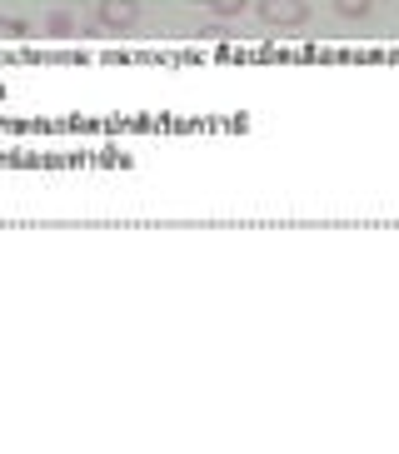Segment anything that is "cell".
Returning <instances> with one entry per match:
<instances>
[{
    "label": "cell",
    "instance_id": "obj_1",
    "mask_svg": "<svg viewBox=\"0 0 399 454\" xmlns=\"http://www.w3.org/2000/svg\"><path fill=\"white\" fill-rule=\"evenodd\" d=\"M254 11L265 15L270 26L294 30V26H305L309 20V0H254Z\"/></svg>",
    "mask_w": 399,
    "mask_h": 454
},
{
    "label": "cell",
    "instance_id": "obj_2",
    "mask_svg": "<svg viewBox=\"0 0 399 454\" xmlns=\"http://www.w3.org/2000/svg\"><path fill=\"white\" fill-rule=\"evenodd\" d=\"M95 20H100L106 30H130L135 20H140V0H100Z\"/></svg>",
    "mask_w": 399,
    "mask_h": 454
},
{
    "label": "cell",
    "instance_id": "obj_3",
    "mask_svg": "<svg viewBox=\"0 0 399 454\" xmlns=\"http://www.w3.org/2000/svg\"><path fill=\"white\" fill-rule=\"evenodd\" d=\"M330 5L345 15V20H364V15L374 11V0H330Z\"/></svg>",
    "mask_w": 399,
    "mask_h": 454
},
{
    "label": "cell",
    "instance_id": "obj_4",
    "mask_svg": "<svg viewBox=\"0 0 399 454\" xmlns=\"http://www.w3.org/2000/svg\"><path fill=\"white\" fill-rule=\"evenodd\" d=\"M210 11L220 15V20H239V15L250 11V0H210Z\"/></svg>",
    "mask_w": 399,
    "mask_h": 454
},
{
    "label": "cell",
    "instance_id": "obj_5",
    "mask_svg": "<svg viewBox=\"0 0 399 454\" xmlns=\"http://www.w3.org/2000/svg\"><path fill=\"white\" fill-rule=\"evenodd\" d=\"M26 20H0V35H26Z\"/></svg>",
    "mask_w": 399,
    "mask_h": 454
}]
</instances>
